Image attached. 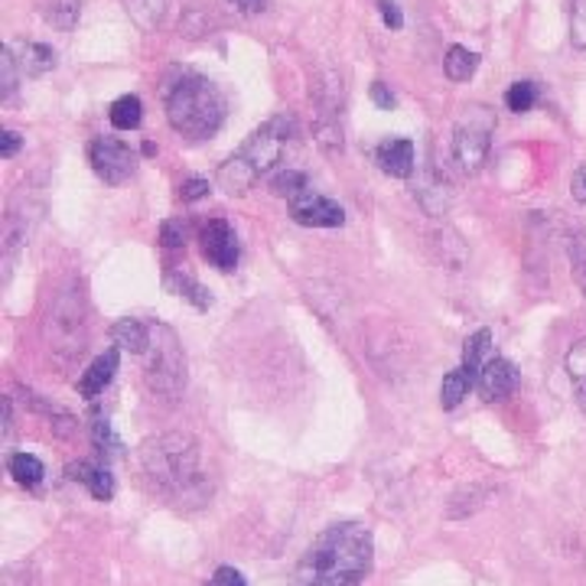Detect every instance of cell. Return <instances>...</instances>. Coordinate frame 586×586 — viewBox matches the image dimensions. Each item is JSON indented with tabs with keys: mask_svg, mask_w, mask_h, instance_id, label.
Returning <instances> with one entry per match:
<instances>
[{
	"mask_svg": "<svg viewBox=\"0 0 586 586\" xmlns=\"http://www.w3.org/2000/svg\"><path fill=\"white\" fill-rule=\"evenodd\" d=\"M228 3H235L241 13H261L267 7V0H228Z\"/></svg>",
	"mask_w": 586,
	"mask_h": 586,
	"instance_id": "7bdbcfd3",
	"label": "cell"
},
{
	"mask_svg": "<svg viewBox=\"0 0 586 586\" xmlns=\"http://www.w3.org/2000/svg\"><path fill=\"white\" fill-rule=\"evenodd\" d=\"M16 574H20V567H10V571H3V581H0V586H26L29 581L23 577V581H16Z\"/></svg>",
	"mask_w": 586,
	"mask_h": 586,
	"instance_id": "ee69618b",
	"label": "cell"
},
{
	"mask_svg": "<svg viewBox=\"0 0 586 586\" xmlns=\"http://www.w3.org/2000/svg\"><path fill=\"white\" fill-rule=\"evenodd\" d=\"M144 382L154 397L177 400L187 388V356L177 333L164 323L151 326V349L144 352Z\"/></svg>",
	"mask_w": 586,
	"mask_h": 586,
	"instance_id": "277c9868",
	"label": "cell"
},
{
	"mask_svg": "<svg viewBox=\"0 0 586 586\" xmlns=\"http://www.w3.org/2000/svg\"><path fill=\"white\" fill-rule=\"evenodd\" d=\"M313 134H316V144L323 147V154H330V157H336V154H343V124H339V111H316V128H313Z\"/></svg>",
	"mask_w": 586,
	"mask_h": 586,
	"instance_id": "ffe728a7",
	"label": "cell"
},
{
	"mask_svg": "<svg viewBox=\"0 0 586 586\" xmlns=\"http://www.w3.org/2000/svg\"><path fill=\"white\" fill-rule=\"evenodd\" d=\"M571 195L586 205V167H577V170H574V177H571Z\"/></svg>",
	"mask_w": 586,
	"mask_h": 586,
	"instance_id": "b9f144b4",
	"label": "cell"
},
{
	"mask_svg": "<svg viewBox=\"0 0 586 586\" xmlns=\"http://www.w3.org/2000/svg\"><path fill=\"white\" fill-rule=\"evenodd\" d=\"M65 473H69L72 482H82L98 502H111V499H115V476H111L105 466H95V463L79 459V463H72Z\"/></svg>",
	"mask_w": 586,
	"mask_h": 586,
	"instance_id": "5bb4252c",
	"label": "cell"
},
{
	"mask_svg": "<svg viewBox=\"0 0 586 586\" xmlns=\"http://www.w3.org/2000/svg\"><path fill=\"white\" fill-rule=\"evenodd\" d=\"M414 195H417V202L423 205L427 215H443L450 208V183L440 174L420 177L417 187H414Z\"/></svg>",
	"mask_w": 586,
	"mask_h": 586,
	"instance_id": "2e32d148",
	"label": "cell"
},
{
	"mask_svg": "<svg viewBox=\"0 0 586 586\" xmlns=\"http://www.w3.org/2000/svg\"><path fill=\"white\" fill-rule=\"evenodd\" d=\"M479 69V52L466 49V46H450L443 56V72L450 82H469Z\"/></svg>",
	"mask_w": 586,
	"mask_h": 586,
	"instance_id": "d6986e66",
	"label": "cell"
},
{
	"mask_svg": "<svg viewBox=\"0 0 586 586\" xmlns=\"http://www.w3.org/2000/svg\"><path fill=\"white\" fill-rule=\"evenodd\" d=\"M20 147H23V137H20L16 131H3V134H0V157H3V160L16 157Z\"/></svg>",
	"mask_w": 586,
	"mask_h": 586,
	"instance_id": "60d3db41",
	"label": "cell"
},
{
	"mask_svg": "<svg viewBox=\"0 0 586 586\" xmlns=\"http://www.w3.org/2000/svg\"><path fill=\"white\" fill-rule=\"evenodd\" d=\"M79 16H82V0H49L46 7V20L62 33H72Z\"/></svg>",
	"mask_w": 586,
	"mask_h": 586,
	"instance_id": "f1b7e54d",
	"label": "cell"
},
{
	"mask_svg": "<svg viewBox=\"0 0 586 586\" xmlns=\"http://www.w3.org/2000/svg\"><path fill=\"white\" fill-rule=\"evenodd\" d=\"M208 193H212L208 180H187V183L180 187V199H183V202H199V199H205Z\"/></svg>",
	"mask_w": 586,
	"mask_h": 586,
	"instance_id": "f35d334b",
	"label": "cell"
},
{
	"mask_svg": "<svg viewBox=\"0 0 586 586\" xmlns=\"http://www.w3.org/2000/svg\"><path fill=\"white\" fill-rule=\"evenodd\" d=\"M489 499H492V489L469 486V489H463V492L453 495V502H450V509H446V518L459 522V518H466V515H476Z\"/></svg>",
	"mask_w": 586,
	"mask_h": 586,
	"instance_id": "cb8c5ba5",
	"label": "cell"
},
{
	"mask_svg": "<svg viewBox=\"0 0 586 586\" xmlns=\"http://www.w3.org/2000/svg\"><path fill=\"white\" fill-rule=\"evenodd\" d=\"M267 190L274 195H280V199H287V202H294V199H300L303 193H310V180L300 170H280V174L271 177Z\"/></svg>",
	"mask_w": 586,
	"mask_h": 586,
	"instance_id": "484cf974",
	"label": "cell"
},
{
	"mask_svg": "<svg viewBox=\"0 0 586 586\" xmlns=\"http://www.w3.org/2000/svg\"><path fill=\"white\" fill-rule=\"evenodd\" d=\"M111 339L118 349L124 352H134V356H144L151 349V326L141 323V320H118L111 326Z\"/></svg>",
	"mask_w": 586,
	"mask_h": 586,
	"instance_id": "e0dca14e",
	"label": "cell"
},
{
	"mask_svg": "<svg viewBox=\"0 0 586 586\" xmlns=\"http://www.w3.org/2000/svg\"><path fill=\"white\" fill-rule=\"evenodd\" d=\"M473 382H476V375H473V372H466L463 366H459L456 372L443 375V385H440V407H443V410L459 407V404H463V397H466L469 388H473Z\"/></svg>",
	"mask_w": 586,
	"mask_h": 586,
	"instance_id": "603a6c76",
	"label": "cell"
},
{
	"mask_svg": "<svg viewBox=\"0 0 586 586\" xmlns=\"http://www.w3.org/2000/svg\"><path fill=\"white\" fill-rule=\"evenodd\" d=\"M16 49H20L16 62H20V69L26 75H46V72L56 69V49L52 46H46V43H20Z\"/></svg>",
	"mask_w": 586,
	"mask_h": 586,
	"instance_id": "ac0fdd59",
	"label": "cell"
},
{
	"mask_svg": "<svg viewBox=\"0 0 586 586\" xmlns=\"http://www.w3.org/2000/svg\"><path fill=\"white\" fill-rule=\"evenodd\" d=\"M476 388L482 394V400H489V404L505 400L512 391L518 388V372H515V366H512L509 359H499V356H495V359H489V362L482 366Z\"/></svg>",
	"mask_w": 586,
	"mask_h": 586,
	"instance_id": "8fae6325",
	"label": "cell"
},
{
	"mask_svg": "<svg viewBox=\"0 0 586 586\" xmlns=\"http://www.w3.org/2000/svg\"><path fill=\"white\" fill-rule=\"evenodd\" d=\"M379 13H382L388 29H400L404 26V13H400L397 0H379Z\"/></svg>",
	"mask_w": 586,
	"mask_h": 586,
	"instance_id": "74e56055",
	"label": "cell"
},
{
	"mask_svg": "<svg viewBox=\"0 0 586 586\" xmlns=\"http://www.w3.org/2000/svg\"><path fill=\"white\" fill-rule=\"evenodd\" d=\"M564 366H567V379H571V385H574V397H577L581 410L586 414V339L571 346Z\"/></svg>",
	"mask_w": 586,
	"mask_h": 586,
	"instance_id": "d4e9b609",
	"label": "cell"
},
{
	"mask_svg": "<svg viewBox=\"0 0 586 586\" xmlns=\"http://www.w3.org/2000/svg\"><path fill=\"white\" fill-rule=\"evenodd\" d=\"M567 254H571V271H574V280H577V287L584 290V297H586V235L584 231H577V235L571 238Z\"/></svg>",
	"mask_w": 586,
	"mask_h": 586,
	"instance_id": "e575fe53",
	"label": "cell"
},
{
	"mask_svg": "<svg viewBox=\"0 0 586 586\" xmlns=\"http://www.w3.org/2000/svg\"><path fill=\"white\" fill-rule=\"evenodd\" d=\"M202 586H248V581H244L241 571H235V567H218Z\"/></svg>",
	"mask_w": 586,
	"mask_h": 586,
	"instance_id": "8d00e7d4",
	"label": "cell"
},
{
	"mask_svg": "<svg viewBox=\"0 0 586 586\" xmlns=\"http://www.w3.org/2000/svg\"><path fill=\"white\" fill-rule=\"evenodd\" d=\"M137 473L154 495L180 509L205 505L212 495V482L202 463V443L193 433H164L147 440L137 450Z\"/></svg>",
	"mask_w": 586,
	"mask_h": 586,
	"instance_id": "6da1fadb",
	"label": "cell"
},
{
	"mask_svg": "<svg viewBox=\"0 0 586 586\" xmlns=\"http://www.w3.org/2000/svg\"><path fill=\"white\" fill-rule=\"evenodd\" d=\"M46 339L59 359L82 356V349L88 343V313H85L82 290H65L56 297V303L49 310V323H46Z\"/></svg>",
	"mask_w": 586,
	"mask_h": 586,
	"instance_id": "5b68a950",
	"label": "cell"
},
{
	"mask_svg": "<svg viewBox=\"0 0 586 586\" xmlns=\"http://www.w3.org/2000/svg\"><path fill=\"white\" fill-rule=\"evenodd\" d=\"M108 118H111V128H118V131H137L144 121V105L137 95H121L118 101H111Z\"/></svg>",
	"mask_w": 586,
	"mask_h": 586,
	"instance_id": "44dd1931",
	"label": "cell"
},
{
	"mask_svg": "<svg viewBox=\"0 0 586 586\" xmlns=\"http://www.w3.org/2000/svg\"><path fill=\"white\" fill-rule=\"evenodd\" d=\"M7 469H10V476H13L23 489H36V486L43 482V476H46V466H43L33 453H13V456L7 459Z\"/></svg>",
	"mask_w": 586,
	"mask_h": 586,
	"instance_id": "7402d4cb",
	"label": "cell"
},
{
	"mask_svg": "<svg viewBox=\"0 0 586 586\" xmlns=\"http://www.w3.org/2000/svg\"><path fill=\"white\" fill-rule=\"evenodd\" d=\"M92 440H95V446L105 453V456H121V440L115 436V430H111V423L105 420V417H98L95 423H92Z\"/></svg>",
	"mask_w": 586,
	"mask_h": 586,
	"instance_id": "836d02e7",
	"label": "cell"
},
{
	"mask_svg": "<svg viewBox=\"0 0 586 586\" xmlns=\"http://www.w3.org/2000/svg\"><path fill=\"white\" fill-rule=\"evenodd\" d=\"M538 105V82H512L505 92V108L515 115H528Z\"/></svg>",
	"mask_w": 586,
	"mask_h": 586,
	"instance_id": "f546056e",
	"label": "cell"
},
{
	"mask_svg": "<svg viewBox=\"0 0 586 586\" xmlns=\"http://www.w3.org/2000/svg\"><path fill=\"white\" fill-rule=\"evenodd\" d=\"M141 154H144V157H154V154H157V144H154V141H144Z\"/></svg>",
	"mask_w": 586,
	"mask_h": 586,
	"instance_id": "f6af8a7d",
	"label": "cell"
},
{
	"mask_svg": "<svg viewBox=\"0 0 586 586\" xmlns=\"http://www.w3.org/2000/svg\"><path fill=\"white\" fill-rule=\"evenodd\" d=\"M261 174L241 157V154H235L231 160H225L222 167H218V174H215V183H218V190L228 195H244L251 187H254V180H258Z\"/></svg>",
	"mask_w": 586,
	"mask_h": 586,
	"instance_id": "9a60e30c",
	"label": "cell"
},
{
	"mask_svg": "<svg viewBox=\"0 0 586 586\" xmlns=\"http://www.w3.org/2000/svg\"><path fill=\"white\" fill-rule=\"evenodd\" d=\"M297 137V121L294 115H274L271 121H264L248 141L244 147L238 151L258 174H267L274 170V164H280L284 157V147Z\"/></svg>",
	"mask_w": 586,
	"mask_h": 586,
	"instance_id": "52a82bcc",
	"label": "cell"
},
{
	"mask_svg": "<svg viewBox=\"0 0 586 586\" xmlns=\"http://www.w3.org/2000/svg\"><path fill=\"white\" fill-rule=\"evenodd\" d=\"M372 531L359 522H343L313 538L294 567L290 586H362L372 571Z\"/></svg>",
	"mask_w": 586,
	"mask_h": 586,
	"instance_id": "7a4b0ae2",
	"label": "cell"
},
{
	"mask_svg": "<svg viewBox=\"0 0 586 586\" xmlns=\"http://www.w3.org/2000/svg\"><path fill=\"white\" fill-rule=\"evenodd\" d=\"M492 131H495V118L489 115V108H466V118L456 124L453 131V160L459 164L463 174H479L489 147H492Z\"/></svg>",
	"mask_w": 586,
	"mask_h": 586,
	"instance_id": "8992f818",
	"label": "cell"
},
{
	"mask_svg": "<svg viewBox=\"0 0 586 586\" xmlns=\"http://www.w3.org/2000/svg\"><path fill=\"white\" fill-rule=\"evenodd\" d=\"M199 241H202V254L212 267L218 271H235L238 267V235L231 231V225L225 218H208L199 231Z\"/></svg>",
	"mask_w": 586,
	"mask_h": 586,
	"instance_id": "9c48e42d",
	"label": "cell"
},
{
	"mask_svg": "<svg viewBox=\"0 0 586 586\" xmlns=\"http://www.w3.org/2000/svg\"><path fill=\"white\" fill-rule=\"evenodd\" d=\"M375 160H379V167L394 177V180H410L414 177V144L407 141V137H388V141H382L379 144V151H375Z\"/></svg>",
	"mask_w": 586,
	"mask_h": 586,
	"instance_id": "4fadbf2b",
	"label": "cell"
},
{
	"mask_svg": "<svg viewBox=\"0 0 586 586\" xmlns=\"http://www.w3.org/2000/svg\"><path fill=\"white\" fill-rule=\"evenodd\" d=\"M157 241H160V248H183L187 241H190V222L187 218H167L164 225H160V235H157Z\"/></svg>",
	"mask_w": 586,
	"mask_h": 586,
	"instance_id": "1f68e13d",
	"label": "cell"
},
{
	"mask_svg": "<svg viewBox=\"0 0 586 586\" xmlns=\"http://www.w3.org/2000/svg\"><path fill=\"white\" fill-rule=\"evenodd\" d=\"M225 111H228V101L222 88L205 75L187 72L174 85H167V121L177 134L190 141L212 137L222 128Z\"/></svg>",
	"mask_w": 586,
	"mask_h": 586,
	"instance_id": "3957f363",
	"label": "cell"
},
{
	"mask_svg": "<svg viewBox=\"0 0 586 586\" xmlns=\"http://www.w3.org/2000/svg\"><path fill=\"white\" fill-rule=\"evenodd\" d=\"M118 366H121V349L115 346V349H108V352H101L85 372H82V379L75 382V388L82 397H88V400H95L101 391L111 385V379H115V372H118Z\"/></svg>",
	"mask_w": 586,
	"mask_h": 586,
	"instance_id": "7c38bea8",
	"label": "cell"
},
{
	"mask_svg": "<svg viewBox=\"0 0 586 586\" xmlns=\"http://www.w3.org/2000/svg\"><path fill=\"white\" fill-rule=\"evenodd\" d=\"M88 164L108 187H121L137 174V154L118 137H95L88 144Z\"/></svg>",
	"mask_w": 586,
	"mask_h": 586,
	"instance_id": "ba28073f",
	"label": "cell"
},
{
	"mask_svg": "<svg viewBox=\"0 0 586 586\" xmlns=\"http://www.w3.org/2000/svg\"><path fill=\"white\" fill-rule=\"evenodd\" d=\"M164 3L167 0H128V10L144 29H154L160 23V16H164Z\"/></svg>",
	"mask_w": 586,
	"mask_h": 586,
	"instance_id": "d6a6232c",
	"label": "cell"
},
{
	"mask_svg": "<svg viewBox=\"0 0 586 586\" xmlns=\"http://www.w3.org/2000/svg\"><path fill=\"white\" fill-rule=\"evenodd\" d=\"M369 95H372V101H375V105H379L382 111H391V108L397 105V98H394V92H391V85H385V82H375Z\"/></svg>",
	"mask_w": 586,
	"mask_h": 586,
	"instance_id": "ab89813d",
	"label": "cell"
},
{
	"mask_svg": "<svg viewBox=\"0 0 586 586\" xmlns=\"http://www.w3.org/2000/svg\"><path fill=\"white\" fill-rule=\"evenodd\" d=\"M290 218L303 228H339V225H346V208L310 190L290 202Z\"/></svg>",
	"mask_w": 586,
	"mask_h": 586,
	"instance_id": "30bf717a",
	"label": "cell"
},
{
	"mask_svg": "<svg viewBox=\"0 0 586 586\" xmlns=\"http://www.w3.org/2000/svg\"><path fill=\"white\" fill-rule=\"evenodd\" d=\"M489 346H492V333H489V330H476V333L466 339V346H463V369L473 372V375H479L482 366H486L482 359H486Z\"/></svg>",
	"mask_w": 586,
	"mask_h": 586,
	"instance_id": "4316f807",
	"label": "cell"
},
{
	"mask_svg": "<svg viewBox=\"0 0 586 586\" xmlns=\"http://www.w3.org/2000/svg\"><path fill=\"white\" fill-rule=\"evenodd\" d=\"M20 62L13 56V46H3L0 49V98H10L16 92V82H20Z\"/></svg>",
	"mask_w": 586,
	"mask_h": 586,
	"instance_id": "4dcf8cb0",
	"label": "cell"
},
{
	"mask_svg": "<svg viewBox=\"0 0 586 586\" xmlns=\"http://www.w3.org/2000/svg\"><path fill=\"white\" fill-rule=\"evenodd\" d=\"M571 43L577 49H586V0H574V13H571Z\"/></svg>",
	"mask_w": 586,
	"mask_h": 586,
	"instance_id": "d590c367",
	"label": "cell"
},
{
	"mask_svg": "<svg viewBox=\"0 0 586 586\" xmlns=\"http://www.w3.org/2000/svg\"><path fill=\"white\" fill-rule=\"evenodd\" d=\"M167 287H170L174 294L187 297L195 310H208V307H212V297H208V290H205L199 280L187 277V274H167Z\"/></svg>",
	"mask_w": 586,
	"mask_h": 586,
	"instance_id": "83f0119b",
	"label": "cell"
}]
</instances>
